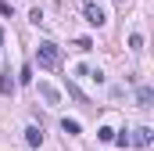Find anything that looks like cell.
<instances>
[{
  "label": "cell",
  "instance_id": "obj_11",
  "mask_svg": "<svg viewBox=\"0 0 154 151\" xmlns=\"http://www.w3.org/2000/svg\"><path fill=\"white\" fill-rule=\"evenodd\" d=\"M97 137H100V140H104V144H108V140H111V137H115V130H111V126H100V130H97Z\"/></svg>",
  "mask_w": 154,
  "mask_h": 151
},
{
  "label": "cell",
  "instance_id": "obj_5",
  "mask_svg": "<svg viewBox=\"0 0 154 151\" xmlns=\"http://www.w3.org/2000/svg\"><path fill=\"white\" fill-rule=\"evenodd\" d=\"M151 140H154V133H151V130H147V126H140V130H136V133L129 137V144H140V148H147Z\"/></svg>",
  "mask_w": 154,
  "mask_h": 151
},
{
  "label": "cell",
  "instance_id": "obj_4",
  "mask_svg": "<svg viewBox=\"0 0 154 151\" xmlns=\"http://www.w3.org/2000/svg\"><path fill=\"white\" fill-rule=\"evenodd\" d=\"M39 94H43V101H47L50 108H54V104H61V94H57L50 83H43V79H39Z\"/></svg>",
  "mask_w": 154,
  "mask_h": 151
},
{
  "label": "cell",
  "instance_id": "obj_7",
  "mask_svg": "<svg viewBox=\"0 0 154 151\" xmlns=\"http://www.w3.org/2000/svg\"><path fill=\"white\" fill-rule=\"evenodd\" d=\"M136 101H140V108H151L154 90H151V86H140V90H136Z\"/></svg>",
  "mask_w": 154,
  "mask_h": 151
},
{
  "label": "cell",
  "instance_id": "obj_16",
  "mask_svg": "<svg viewBox=\"0 0 154 151\" xmlns=\"http://www.w3.org/2000/svg\"><path fill=\"white\" fill-rule=\"evenodd\" d=\"M118 4H125V0H118Z\"/></svg>",
  "mask_w": 154,
  "mask_h": 151
},
{
  "label": "cell",
  "instance_id": "obj_2",
  "mask_svg": "<svg viewBox=\"0 0 154 151\" xmlns=\"http://www.w3.org/2000/svg\"><path fill=\"white\" fill-rule=\"evenodd\" d=\"M82 14H86V22H90V25H97V29H104V25H108V14H104L100 0H82Z\"/></svg>",
  "mask_w": 154,
  "mask_h": 151
},
{
  "label": "cell",
  "instance_id": "obj_9",
  "mask_svg": "<svg viewBox=\"0 0 154 151\" xmlns=\"http://www.w3.org/2000/svg\"><path fill=\"white\" fill-rule=\"evenodd\" d=\"M129 50H143V36H140V33L129 36Z\"/></svg>",
  "mask_w": 154,
  "mask_h": 151
},
{
  "label": "cell",
  "instance_id": "obj_6",
  "mask_svg": "<svg viewBox=\"0 0 154 151\" xmlns=\"http://www.w3.org/2000/svg\"><path fill=\"white\" fill-rule=\"evenodd\" d=\"M25 144H29V148H39V144H43V130H39V126H29V130H25Z\"/></svg>",
  "mask_w": 154,
  "mask_h": 151
},
{
  "label": "cell",
  "instance_id": "obj_15",
  "mask_svg": "<svg viewBox=\"0 0 154 151\" xmlns=\"http://www.w3.org/2000/svg\"><path fill=\"white\" fill-rule=\"evenodd\" d=\"M0 50H4V25H0Z\"/></svg>",
  "mask_w": 154,
  "mask_h": 151
},
{
  "label": "cell",
  "instance_id": "obj_1",
  "mask_svg": "<svg viewBox=\"0 0 154 151\" xmlns=\"http://www.w3.org/2000/svg\"><path fill=\"white\" fill-rule=\"evenodd\" d=\"M36 61H39V69H57V65H61V50H57V43L43 40V43L36 47Z\"/></svg>",
  "mask_w": 154,
  "mask_h": 151
},
{
  "label": "cell",
  "instance_id": "obj_14",
  "mask_svg": "<svg viewBox=\"0 0 154 151\" xmlns=\"http://www.w3.org/2000/svg\"><path fill=\"white\" fill-rule=\"evenodd\" d=\"M111 140H115L118 148H125V144H129V133H115V137H111Z\"/></svg>",
  "mask_w": 154,
  "mask_h": 151
},
{
  "label": "cell",
  "instance_id": "obj_10",
  "mask_svg": "<svg viewBox=\"0 0 154 151\" xmlns=\"http://www.w3.org/2000/svg\"><path fill=\"white\" fill-rule=\"evenodd\" d=\"M18 83H32V65H22V72H18Z\"/></svg>",
  "mask_w": 154,
  "mask_h": 151
},
{
  "label": "cell",
  "instance_id": "obj_8",
  "mask_svg": "<svg viewBox=\"0 0 154 151\" xmlns=\"http://www.w3.org/2000/svg\"><path fill=\"white\" fill-rule=\"evenodd\" d=\"M61 130H65L68 137H75V133H79V130H82V126H79L75 119H61Z\"/></svg>",
  "mask_w": 154,
  "mask_h": 151
},
{
  "label": "cell",
  "instance_id": "obj_13",
  "mask_svg": "<svg viewBox=\"0 0 154 151\" xmlns=\"http://www.w3.org/2000/svg\"><path fill=\"white\" fill-rule=\"evenodd\" d=\"M29 22H32V25H39V22H43V11H39V7H32V11H29Z\"/></svg>",
  "mask_w": 154,
  "mask_h": 151
},
{
  "label": "cell",
  "instance_id": "obj_12",
  "mask_svg": "<svg viewBox=\"0 0 154 151\" xmlns=\"http://www.w3.org/2000/svg\"><path fill=\"white\" fill-rule=\"evenodd\" d=\"M75 47L86 54V50H93V40H86V36H82V40H75Z\"/></svg>",
  "mask_w": 154,
  "mask_h": 151
},
{
  "label": "cell",
  "instance_id": "obj_3",
  "mask_svg": "<svg viewBox=\"0 0 154 151\" xmlns=\"http://www.w3.org/2000/svg\"><path fill=\"white\" fill-rule=\"evenodd\" d=\"M14 86H18V79L11 76V69H4V72H0V94H4V97H11V94H14Z\"/></svg>",
  "mask_w": 154,
  "mask_h": 151
}]
</instances>
